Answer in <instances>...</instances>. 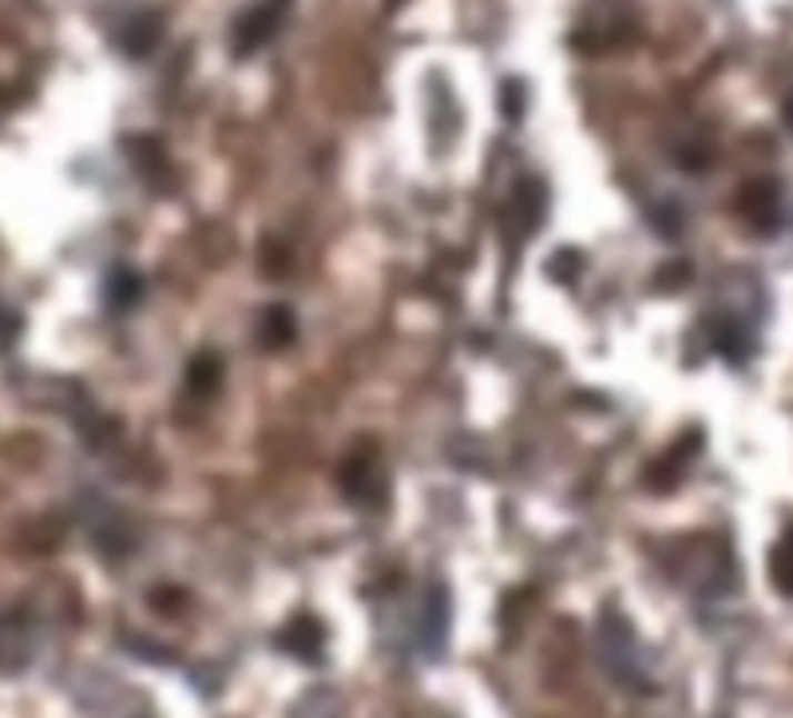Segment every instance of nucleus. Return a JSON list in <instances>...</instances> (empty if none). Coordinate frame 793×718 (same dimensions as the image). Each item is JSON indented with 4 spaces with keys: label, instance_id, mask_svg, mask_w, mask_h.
<instances>
[{
    "label": "nucleus",
    "instance_id": "nucleus-8",
    "mask_svg": "<svg viewBox=\"0 0 793 718\" xmlns=\"http://www.w3.org/2000/svg\"><path fill=\"white\" fill-rule=\"evenodd\" d=\"M742 338H746V330H742L739 322H719V330H714V350L726 353V358H742V353H746Z\"/></svg>",
    "mask_w": 793,
    "mask_h": 718
},
{
    "label": "nucleus",
    "instance_id": "nucleus-7",
    "mask_svg": "<svg viewBox=\"0 0 793 718\" xmlns=\"http://www.w3.org/2000/svg\"><path fill=\"white\" fill-rule=\"evenodd\" d=\"M222 381V361L214 358V353H199V358L191 361V369H187V386L194 389V393H214Z\"/></svg>",
    "mask_w": 793,
    "mask_h": 718
},
{
    "label": "nucleus",
    "instance_id": "nucleus-1",
    "mask_svg": "<svg viewBox=\"0 0 793 718\" xmlns=\"http://www.w3.org/2000/svg\"><path fill=\"white\" fill-rule=\"evenodd\" d=\"M287 9H290V0H262L259 9H250L247 17L234 24V52L247 56L259 44H267L278 28H282V20H287Z\"/></svg>",
    "mask_w": 793,
    "mask_h": 718
},
{
    "label": "nucleus",
    "instance_id": "nucleus-10",
    "mask_svg": "<svg viewBox=\"0 0 793 718\" xmlns=\"http://www.w3.org/2000/svg\"><path fill=\"white\" fill-rule=\"evenodd\" d=\"M785 123L793 128V96H790V103H785Z\"/></svg>",
    "mask_w": 793,
    "mask_h": 718
},
{
    "label": "nucleus",
    "instance_id": "nucleus-6",
    "mask_svg": "<svg viewBox=\"0 0 793 718\" xmlns=\"http://www.w3.org/2000/svg\"><path fill=\"white\" fill-rule=\"evenodd\" d=\"M770 580H774V588L782 591V596L793 599V528L782 536V544H777L774 556H770Z\"/></svg>",
    "mask_w": 793,
    "mask_h": 718
},
{
    "label": "nucleus",
    "instance_id": "nucleus-9",
    "mask_svg": "<svg viewBox=\"0 0 793 718\" xmlns=\"http://www.w3.org/2000/svg\"><path fill=\"white\" fill-rule=\"evenodd\" d=\"M575 270H580V255H575V250H563L560 258H552V275L560 278V282H572Z\"/></svg>",
    "mask_w": 793,
    "mask_h": 718
},
{
    "label": "nucleus",
    "instance_id": "nucleus-5",
    "mask_svg": "<svg viewBox=\"0 0 793 718\" xmlns=\"http://www.w3.org/2000/svg\"><path fill=\"white\" fill-rule=\"evenodd\" d=\"M294 330H298V322L287 306H270V310L262 313V346H270V350L290 346V341H294Z\"/></svg>",
    "mask_w": 793,
    "mask_h": 718
},
{
    "label": "nucleus",
    "instance_id": "nucleus-4",
    "mask_svg": "<svg viewBox=\"0 0 793 718\" xmlns=\"http://www.w3.org/2000/svg\"><path fill=\"white\" fill-rule=\"evenodd\" d=\"M322 644H325L322 624L310 616H298L294 624L282 631V647H290L294 655H305V659H318V655H322Z\"/></svg>",
    "mask_w": 793,
    "mask_h": 718
},
{
    "label": "nucleus",
    "instance_id": "nucleus-2",
    "mask_svg": "<svg viewBox=\"0 0 793 718\" xmlns=\"http://www.w3.org/2000/svg\"><path fill=\"white\" fill-rule=\"evenodd\" d=\"M742 215H746V222L757 227V231H774L777 219H782L777 187L774 183H750L746 191H742Z\"/></svg>",
    "mask_w": 793,
    "mask_h": 718
},
{
    "label": "nucleus",
    "instance_id": "nucleus-3",
    "mask_svg": "<svg viewBox=\"0 0 793 718\" xmlns=\"http://www.w3.org/2000/svg\"><path fill=\"white\" fill-rule=\"evenodd\" d=\"M342 485L353 500H361L373 485H378V457H373V445L358 449L350 461L342 465Z\"/></svg>",
    "mask_w": 793,
    "mask_h": 718
}]
</instances>
